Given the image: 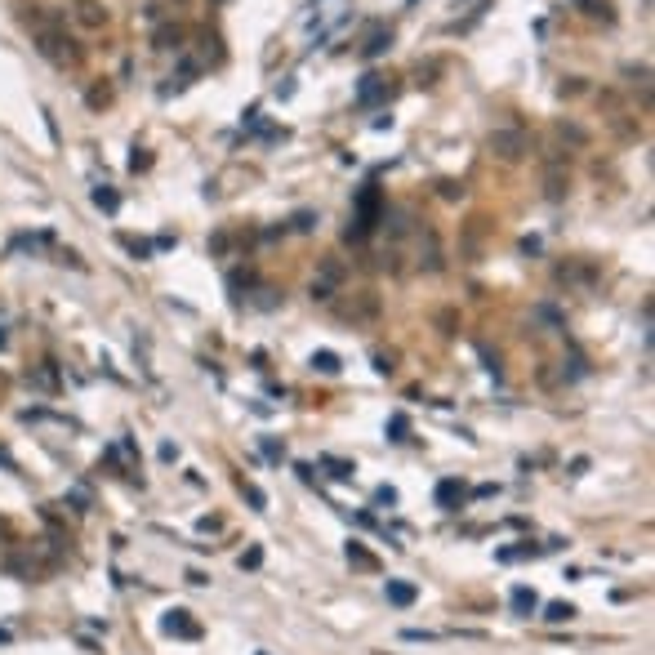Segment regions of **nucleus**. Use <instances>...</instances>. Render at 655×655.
Wrapping results in <instances>:
<instances>
[{
  "label": "nucleus",
  "mask_w": 655,
  "mask_h": 655,
  "mask_svg": "<svg viewBox=\"0 0 655 655\" xmlns=\"http://www.w3.org/2000/svg\"><path fill=\"white\" fill-rule=\"evenodd\" d=\"M375 499H379V504H397V490H393V486H379Z\"/></svg>",
  "instance_id": "6ab92c4d"
},
{
  "label": "nucleus",
  "mask_w": 655,
  "mask_h": 655,
  "mask_svg": "<svg viewBox=\"0 0 655 655\" xmlns=\"http://www.w3.org/2000/svg\"><path fill=\"white\" fill-rule=\"evenodd\" d=\"M330 468V477L335 481H353V464H344V459H321Z\"/></svg>",
  "instance_id": "4468645a"
},
{
  "label": "nucleus",
  "mask_w": 655,
  "mask_h": 655,
  "mask_svg": "<svg viewBox=\"0 0 655 655\" xmlns=\"http://www.w3.org/2000/svg\"><path fill=\"white\" fill-rule=\"evenodd\" d=\"M490 152H495L499 160H521L526 156V134H521V129H495V134H490Z\"/></svg>",
  "instance_id": "f257e3e1"
},
{
  "label": "nucleus",
  "mask_w": 655,
  "mask_h": 655,
  "mask_svg": "<svg viewBox=\"0 0 655 655\" xmlns=\"http://www.w3.org/2000/svg\"><path fill=\"white\" fill-rule=\"evenodd\" d=\"M241 490H245V499H250L254 508H268V495H263L259 486H245V481H241Z\"/></svg>",
  "instance_id": "f3484780"
},
{
  "label": "nucleus",
  "mask_w": 655,
  "mask_h": 655,
  "mask_svg": "<svg viewBox=\"0 0 655 655\" xmlns=\"http://www.w3.org/2000/svg\"><path fill=\"white\" fill-rule=\"evenodd\" d=\"M165 633H174V638H201V624L187 620V611H165Z\"/></svg>",
  "instance_id": "7ed1b4c3"
},
{
  "label": "nucleus",
  "mask_w": 655,
  "mask_h": 655,
  "mask_svg": "<svg viewBox=\"0 0 655 655\" xmlns=\"http://www.w3.org/2000/svg\"><path fill=\"white\" fill-rule=\"evenodd\" d=\"M178 41H183V36H178V27H174V32H156V50H174Z\"/></svg>",
  "instance_id": "dca6fc26"
},
{
  "label": "nucleus",
  "mask_w": 655,
  "mask_h": 655,
  "mask_svg": "<svg viewBox=\"0 0 655 655\" xmlns=\"http://www.w3.org/2000/svg\"><path fill=\"white\" fill-rule=\"evenodd\" d=\"M259 562H263V553H259V548H250V553L241 557V566H250V571H254V566H259Z\"/></svg>",
  "instance_id": "aec40b11"
},
{
  "label": "nucleus",
  "mask_w": 655,
  "mask_h": 655,
  "mask_svg": "<svg viewBox=\"0 0 655 655\" xmlns=\"http://www.w3.org/2000/svg\"><path fill=\"white\" fill-rule=\"evenodd\" d=\"M94 205H98V210H107V214H112V210H116L121 201H116V192H112V187H94Z\"/></svg>",
  "instance_id": "f8f14e48"
},
{
  "label": "nucleus",
  "mask_w": 655,
  "mask_h": 655,
  "mask_svg": "<svg viewBox=\"0 0 655 655\" xmlns=\"http://www.w3.org/2000/svg\"><path fill=\"white\" fill-rule=\"evenodd\" d=\"M406 428H410L406 415H393V419H388V441H406Z\"/></svg>",
  "instance_id": "2eb2a0df"
},
{
  "label": "nucleus",
  "mask_w": 655,
  "mask_h": 655,
  "mask_svg": "<svg viewBox=\"0 0 655 655\" xmlns=\"http://www.w3.org/2000/svg\"><path fill=\"white\" fill-rule=\"evenodd\" d=\"M312 370H321V375H339V357L335 353H312Z\"/></svg>",
  "instance_id": "9b49d317"
},
{
  "label": "nucleus",
  "mask_w": 655,
  "mask_h": 655,
  "mask_svg": "<svg viewBox=\"0 0 655 655\" xmlns=\"http://www.w3.org/2000/svg\"><path fill=\"white\" fill-rule=\"evenodd\" d=\"M76 18H81L85 27H103L107 23V9H98L94 0H81V5H76Z\"/></svg>",
  "instance_id": "423d86ee"
},
{
  "label": "nucleus",
  "mask_w": 655,
  "mask_h": 655,
  "mask_svg": "<svg viewBox=\"0 0 655 655\" xmlns=\"http://www.w3.org/2000/svg\"><path fill=\"white\" fill-rule=\"evenodd\" d=\"M535 606H539L535 588H512V611H517V615H530Z\"/></svg>",
  "instance_id": "6e6552de"
},
{
  "label": "nucleus",
  "mask_w": 655,
  "mask_h": 655,
  "mask_svg": "<svg viewBox=\"0 0 655 655\" xmlns=\"http://www.w3.org/2000/svg\"><path fill=\"white\" fill-rule=\"evenodd\" d=\"M571 615H575V606H571V602H548L544 620H548V624H566V620H571Z\"/></svg>",
  "instance_id": "1a4fd4ad"
},
{
  "label": "nucleus",
  "mask_w": 655,
  "mask_h": 655,
  "mask_svg": "<svg viewBox=\"0 0 655 655\" xmlns=\"http://www.w3.org/2000/svg\"><path fill=\"white\" fill-rule=\"evenodd\" d=\"M388 45H393V32H375V36H370V45H366V59H375V54H384Z\"/></svg>",
  "instance_id": "ddd939ff"
},
{
  "label": "nucleus",
  "mask_w": 655,
  "mask_h": 655,
  "mask_svg": "<svg viewBox=\"0 0 655 655\" xmlns=\"http://www.w3.org/2000/svg\"><path fill=\"white\" fill-rule=\"evenodd\" d=\"M348 562H353V566H362V571H375V557H370L366 548L357 544V539H353V544H348Z\"/></svg>",
  "instance_id": "9d476101"
},
{
  "label": "nucleus",
  "mask_w": 655,
  "mask_h": 655,
  "mask_svg": "<svg viewBox=\"0 0 655 655\" xmlns=\"http://www.w3.org/2000/svg\"><path fill=\"white\" fill-rule=\"evenodd\" d=\"M379 98H388V85L379 81V76H366L362 90H357V103H362V107H375Z\"/></svg>",
  "instance_id": "20e7f679"
},
{
  "label": "nucleus",
  "mask_w": 655,
  "mask_h": 655,
  "mask_svg": "<svg viewBox=\"0 0 655 655\" xmlns=\"http://www.w3.org/2000/svg\"><path fill=\"white\" fill-rule=\"evenodd\" d=\"M339 281H344V263H339V259H326V263H321V277L312 281V299H330Z\"/></svg>",
  "instance_id": "f03ea898"
},
{
  "label": "nucleus",
  "mask_w": 655,
  "mask_h": 655,
  "mask_svg": "<svg viewBox=\"0 0 655 655\" xmlns=\"http://www.w3.org/2000/svg\"><path fill=\"white\" fill-rule=\"evenodd\" d=\"M459 499H464V486H459V481H450V477H446V481H437V504H441V508L459 504Z\"/></svg>",
  "instance_id": "0eeeda50"
},
{
  "label": "nucleus",
  "mask_w": 655,
  "mask_h": 655,
  "mask_svg": "<svg viewBox=\"0 0 655 655\" xmlns=\"http://www.w3.org/2000/svg\"><path fill=\"white\" fill-rule=\"evenodd\" d=\"M384 593H388V602H393V606H410L415 597H419V588H415V584H406V580H388Z\"/></svg>",
  "instance_id": "39448f33"
},
{
  "label": "nucleus",
  "mask_w": 655,
  "mask_h": 655,
  "mask_svg": "<svg viewBox=\"0 0 655 655\" xmlns=\"http://www.w3.org/2000/svg\"><path fill=\"white\" fill-rule=\"evenodd\" d=\"M562 134L571 138V143H588V134H584V129H580V125H566V121H562Z\"/></svg>",
  "instance_id": "a211bd4d"
}]
</instances>
